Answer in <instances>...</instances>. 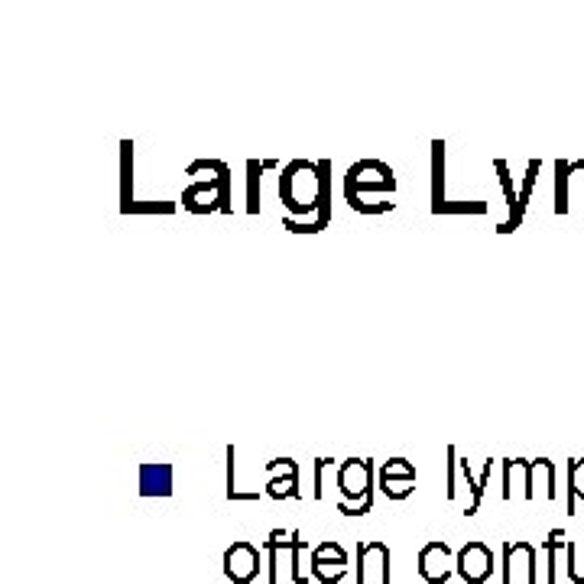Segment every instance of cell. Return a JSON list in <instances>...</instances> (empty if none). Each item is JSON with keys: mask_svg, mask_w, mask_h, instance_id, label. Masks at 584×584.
<instances>
[{"mask_svg": "<svg viewBox=\"0 0 584 584\" xmlns=\"http://www.w3.org/2000/svg\"><path fill=\"white\" fill-rule=\"evenodd\" d=\"M328 163H309V159H292L280 176V198L292 215L318 218L322 205H328Z\"/></svg>", "mask_w": 584, "mask_h": 584, "instance_id": "6da1fadb", "label": "cell"}, {"mask_svg": "<svg viewBox=\"0 0 584 584\" xmlns=\"http://www.w3.org/2000/svg\"><path fill=\"white\" fill-rule=\"evenodd\" d=\"M374 192H396V179H393V169L380 159H364V163H354L344 176V198L348 205L357 211L364 205V195H374Z\"/></svg>", "mask_w": 584, "mask_h": 584, "instance_id": "7a4b0ae2", "label": "cell"}, {"mask_svg": "<svg viewBox=\"0 0 584 584\" xmlns=\"http://www.w3.org/2000/svg\"><path fill=\"white\" fill-rule=\"evenodd\" d=\"M357 584H390V549L387 542H357Z\"/></svg>", "mask_w": 584, "mask_h": 584, "instance_id": "3957f363", "label": "cell"}, {"mask_svg": "<svg viewBox=\"0 0 584 584\" xmlns=\"http://www.w3.org/2000/svg\"><path fill=\"white\" fill-rule=\"evenodd\" d=\"M338 487L344 500H357V503L374 500V461L348 458L338 468Z\"/></svg>", "mask_w": 584, "mask_h": 584, "instance_id": "277c9868", "label": "cell"}, {"mask_svg": "<svg viewBox=\"0 0 584 584\" xmlns=\"http://www.w3.org/2000/svg\"><path fill=\"white\" fill-rule=\"evenodd\" d=\"M455 572L468 584H484L490 575H494V552H490L481 539L464 542L455 555Z\"/></svg>", "mask_w": 584, "mask_h": 584, "instance_id": "5b68a950", "label": "cell"}, {"mask_svg": "<svg viewBox=\"0 0 584 584\" xmlns=\"http://www.w3.org/2000/svg\"><path fill=\"white\" fill-rule=\"evenodd\" d=\"M503 584H513L516 578H523L526 584H536V549L529 542H503Z\"/></svg>", "mask_w": 584, "mask_h": 584, "instance_id": "8992f818", "label": "cell"}, {"mask_svg": "<svg viewBox=\"0 0 584 584\" xmlns=\"http://www.w3.org/2000/svg\"><path fill=\"white\" fill-rule=\"evenodd\" d=\"M260 575V549L250 546L247 539H237L224 552V578L234 584H250Z\"/></svg>", "mask_w": 584, "mask_h": 584, "instance_id": "52a82bcc", "label": "cell"}, {"mask_svg": "<svg viewBox=\"0 0 584 584\" xmlns=\"http://www.w3.org/2000/svg\"><path fill=\"white\" fill-rule=\"evenodd\" d=\"M451 565H455V552L445 539H432L419 549V575L429 584H445L455 572Z\"/></svg>", "mask_w": 584, "mask_h": 584, "instance_id": "ba28073f", "label": "cell"}, {"mask_svg": "<svg viewBox=\"0 0 584 584\" xmlns=\"http://www.w3.org/2000/svg\"><path fill=\"white\" fill-rule=\"evenodd\" d=\"M140 494L143 497H169L172 494V464H143L140 468Z\"/></svg>", "mask_w": 584, "mask_h": 584, "instance_id": "9c48e42d", "label": "cell"}, {"mask_svg": "<svg viewBox=\"0 0 584 584\" xmlns=\"http://www.w3.org/2000/svg\"><path fill=\"white\" fill-rule=\"evenodd\" d=\"M494 169H497V176H500V189H503V195H507V208H510V218L500 224V234H510V231H516L523 224V211H520V195L513 192V176H510V169H507V163L503 159H494Z\"/></svg>", "mask_w": 584, "mask_h": 584, "instance_id": "30bf717a", "label": "cell"}, {"mask_svg": "<svg viewBox=\"0 0 584 584\" xmlns=\"http://www.w3.org/2000/svg\"><path fill=\"white\" fill-rule=\"evenodd\" d=\"M458 464H461V474H464V481H468V487H471V503L464 507V516H471L477 513V507H481V500H484V487L490 484V477H494V461H484V471H481V477H474L471 474V464H468V458H458Z\"/></svg>", "mask_w": 584, "mask_h": 584, "instance_id": "8fae6325", "label": "cell"}, {"mask_svg": "<svg viewBox=\"0 0 584 584\" xmlns=\"http://www.w3.org/2000/svg\"><path fill=\"white\" fill-rule=\"evenodd\" d=\"M267 497L273 500H299L302 497V490H299V468H292L286 471L283 477H273V481L267 484Z\"/></svg>", "mask_w": 584, "mask_h": 584, "instance_id": "7c38bea8", "label": "cell"}, {"mask_svg": "<svg viewBox=\"0 0 584 584\" xmlns=\"http://www.w3.org/2000/svg\"><path fill=\"white\" fill-rule=\"evenodd\" d=\"M555 215H568V179H572V163L568 159H559L555 163Z\"/></svg>", "mask_w": 584, "mask_h": 584, "instance_id": "4fadbf2b", "label": "cell"}, {"mask_svg": "<svg viewBox=\"0 0 584 584\" xmlns=\"http://www.w3.org/2000/svg\"><path fill=\"white\" fill-rule=\"evenodd\" d=\"M584 500V458L568 464V513L575 516V503Z\"/></svg>", "mask_w": 584, "mask_h": 584, "instance_id": "5bb4252c", "label": "cell"}, {"mask_svg": "<svg viewBox=\"0 0 584 584\" xmlns=\"http://www.w3.org/2000/svg\"><path fill=\"white\" fill-rule=\"evenodd\" d=\"M312 575L315 581H322V584H338L348 578V565H341V562H318L312 559Z\"/></svg>", "mask_w": 584, "mask_h": 584, "instance_id": "9a60e30c", "label": "cell"}, {"mask_svg": "<svg viewBox=\"0 0 584 584\" xmlns=\"http://www.w3.org/2000/svg\"><path fill=\"white\" fill-rule=\"evenodd\" d=\"M568 546V539H565V529H552V533L546 536V559H549V572L546 578L555 581L559 578V572H555V565H559V549Z\"/></svg>", "mask_w": 584, "mask_h": 584, "instance_id": "2e32d148", "label": "cell"}, {"mask_svg": "<svg viewBox=\"0 0 584 584\" xmlns=\"http://www.w3.org/2000/svg\"><path fill=\"white\" fill-rule=\"evenodd\" d=\"M380 490L387 500H406L416 490V481H409V477H380Z\"/></svg>", "mask_w": 584, "mask_h": 584, "instance_id": "e0dca14e", "label": "cell"}, {"mask_svg": "<svg viewBox=\"0 0 584 584\" xmlns=\"http://www.w3.org/2000/svg\"><path fill=\"white\" fill-rule=\"evenodd\" d=\"M260 172H263V163H257V159H250L247 163V211L250 215H257L260 211Z\"/></svg>", "mask_w": 584, "mask_h": 584, "instance_id": "ac0fdd59", "label": "cell"}, {"mask_svg": "<svg viewBox=\"0 0 584 584\" xmlns=\"http://www.w3.org/2000/svg\"><path fill=\"white\" fill-rule=\"evenodd\" d=\"M312 559H318V562H341V565H351V562H348V552H344V546H338V542H331V539L318 542V546L312 549Z\"/></svg>", "mask_w": 584, "mask_h": 584, "instance_id": "d6986e66", "label": "cell"}, {"mask_svg": "<svg viewBox=\"0 0 584 584\" xmlns=\"http://www.w3.org/2000/svg\"><path fill=\"white\" fill-rule=\"evenodd\" d=\"M380 477H409V481H416V468L406 458H390L380 464Z\"/></svg>", "mask_w": 584, "mask_h": 584, "instance_id": "ffe728a7", "label": "cell"}, {"mask_svg": "<svg viewBox=\"0 0 584 584\" xmlns=\"http://www.w3.org/2000/svg\"><path fill=\"white\" fill-rule=\"evenodd\" d=\"M539 169H542V163H539V159H533V163H529V169H526V176H523V189H520V211H523V215H526L529 195H533V189H536V176H539Z\"/></svg>", "mask_w": 584, "mask_h": 584, "instance_id": "44dd1931", "label": "cell"}, {"mask_svg": "<svg viewBox=\"0 0 584 584\" xmlns=\"http://www.w3.org/2000/svg\"><path fill=\"white\" fill-rule=\"evenodd\" d=\"M565 555H568V578H572L575 584H584V562L578 555V546L575 542H568L565 546Z\"/></svg>", "mask_w": 584, "mask_h": 584, "instance_id": "7402d4cb", "label": "cell"}, {"mask_svg": "<svg viewBox=\"0 0 584 584\" xmlns=\"http://www.w3.org/2000/svg\"><path fill=\"white\" fill-rule=\"evenodd\" d=\"M445 455H448V490H445V494H448V500H455V497H458L455 471L461 468V464H458V451H455V445H448V448H445Z\"/></svg>", "mask_w": 584, "mask_h": 584, "instance_id": "603a6c76", "label": "cell"}, {"mask_svg": "<svg viewBox=\"0 0 584 584\" xmlns=\"http://www.w3.org/2000/svg\"><path fill=\"white\" fill-rule=\"evenodd\" d=\"M328 464H335L331 458H318L315 461V500H322L325 497V490H322V477H325V468Z\"/></svg>", "mask_w": 584, "mask_h": 584, "instance_id": "cb8c5ba5", "label": "cell"}, {"mask_svg": "<svg viewBox=\"0 0 584 584\" xmlns=\"http://www.w3.org/2000/svg\"><path fill=\"white\" fill-rule=\"evenodd\" d=\"M578 169H581V172H584V159H578Z\"/></svg>", "mask_w": 584, "mask_h": 584, "instance_id": "d4e9b609", "label": "cell"}]
</instances>
